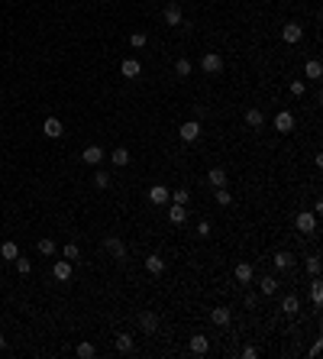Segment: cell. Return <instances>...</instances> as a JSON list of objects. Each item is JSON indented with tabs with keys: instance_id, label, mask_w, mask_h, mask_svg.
I'll return each mask as SVG.
<instances>
[{
	"instance_id": "1",
	"label": "cell",
	"mask_w": 323,
	"mask_h": 359,
	"mask_svg": "<svg viewBox=\"0 0 323 359\" xmlns=\"http://www.w3.org/2000/svg\"><path fill=\"white\" fill-rule=\"evenodd\" d=\"M200 71H207V75H216V71H223V55L207 52L204 58H200Z\"/></svg>"
},
{
	"instance_id": "2",
	"label": "cell",
	"mask_w": 323,
	"mask_h": 359,
	"mask_svg": "<svg viewBox=\"0 0 323 359\" xmlns=\"http://www.w3.org/2000/svg\"><path fill=\"white\" fill-rule=\"evenodd\" d=\"M275 130L278 133H291L294 130V113L291 110H278L275 113Z\"/></svg>"
},
{
	"instance_id": "3",
	"label": "cell",
	"mask_w": 323,
	"mask_h": 359,
	"mask_svg": "<svg viewBox=\"0 0 323 359\" xmlns=\"http://www.w3.org/2000/svg\"><path fill=\"white\" fill-rule=\"evenodd\" d=\"M294 223H297V230H300V233H314V230H317V214H310V211H300Z\"/></svg>"
},
{
	"instance_id": "4",
	"label": "cell",
	"mask_w": 323,
	"mask_h": 359,
	"mask_svg": "<svg viewBox=\"0 0 323 359\" xmlns=\"http://www.w3.org/2000/svg\"><path fill=\"white\" fill-rule=\"evenodd\" d=\"M168 223L171 226H185L188 223V207L185 204H171L168 207Z\"/></svg>"
},
{
	"instance_id": "5",
	"label": "cell",
	"mask_w": 323,
	"mask_h": 359,
	"mask_svg": "<svg viewBox=\"0 0 323 359\" xmlns=\"http://www.w3.org/2000/svg\"><path fill=\"white\" fill-rule=\"evenodd\" d=\"M178 133H181V139H185V142H194L200 136V120H188V123H181Z\"/></svg>"
},
{
	"instance_id": "6",
	"label": "cell",
	"mask_w": 323,
	"mask_h": 359,
	"mask_svg": "<svg viewBox=\"0 0 323 359\" xmlns=\"http://www.w3.org/2000/svg\"><path fill=\"white\" fill-rule=\"evenodd\" d=\"M104 156H107V152H104L100 146H87L84 152H81V162H84V165H100V162H104Z\"/></svg>"
},
{
	"instance_id": "7",
	"label": "cell",
	"mask_w": 323,
	"mask_h": 359,
	"mask_svg": "<svg viewBox=\"0 0 323 359\" xmlns=\"http://www.w3.org/2000/svg\"><path fill=\"white\" fill-rule=\"evenodd\" d=\"M42 130H46V136H49V139H58V136L65 133V126H62V120H55V117H49L46 123H42Z\"/></svg>"
},
{
	"instance_id": "8",
	"label": "cell",
	"mask_w": 323,
	"mask_h": 359,
	"mask_svg": "<svg viewBox=\"0 0 323 359\" xmlns=\"http://www.w3.org/2000/svg\"><path fill=\"white\" fill-rule=\"evenodd\" d=\"M149 201L159 204V207H162V204H168V188H165V185H152V188H149Z\"/></svg>"
},
{
	"instance_id": "9",
	"label": "cell",
	"mask_w": 323,
	"mask_h": 359,
	"mask_svg": "<svg viewBox=\"0 0 323 359\" xmlns=\"http://www.w3.org/2000/svg\"><path fill=\"white\" fill-rule=\"evenodd\" d=\"M139 71H142V65L136 58H123V65H120V75L123 78H139Z\"/></svg>"
},
{
	"instance_id": "10",
	"label": "cell",
	"mask_w": 323,
	"mask_h": 359,
	"mask_svg": "<svg viewBox=\"0 0 323 359\" xmlns=\"http://www.w3.org/2000/svg\"><path fill=\"white\" fill-rule=\"evenodd\" d=\"M104 246H107V249L113 252V256L120 259V262H123V259H126V246H123V243H120V240H116V236H107V240H104Z\"/></svg>"
},
{
	"instance_id": "11",
	"label": "cell",
	"mask_w": 323,
	"mask_h": 359,
	"mask_svg": "<svg viewBox=\"0 0 323 359\" xmlns=\"http://www.w3.org/2000/svg\"><path fill=\"white\" fill-rule=\"evenodd\" d=\"M181 20H185V16H181V7H178V3H168V7H165V23L181 26Z\"/></svg>"
},
{
	"instance_id": "12",
	"label": "cell",
	"mask_w": 323,
	"mask_h": 359,
	"mask_svg": "<svg viewBox=\"0 0 323 359\" xmlns=\"http://www.w3.org/2000/svg\"><path fill=\"white\" fill-rule=\"evenodd\" d=\"M52 275L58 281H68L71 278V262H68V259H58V262H55V269H52Z\"/></svg>"
},
{
	"instance_id": "13",
	"label": "cell",
	"mask_w": 323,
	"mask_h": 359,
	"mask_svg": "<svg viewBox=\"0 0 323 359\" xmlns=\"http://www.w3.org/2000/svg\"><path fill=\"white\" fill-rule=\"evenodd\" d=\"M210 350V340L204 333H197V336H191V353L194 356H204V353Z\"/></svg>"
},
{
	"instance_id": "14",
	"label": "cell",
	"mask_w": 323,
	"mask_h": 359,
	"mask_svg": "<svg viewBox=\"0 0 323 359\" xmlns=\"http://www.w3.org/2000/svg\"><path fill=\"white\" fill-rule=\"evenodd\" d=\"M300 36H304V29H300L297 23H288L285 29H281V39L285 42H300Z\"/></svg>"
},
{
	"instance_id": "15",
	"label": "cell",
	"mask_w": 323,
	"mask_h": 359,
	"mask_svg": "<svg viewBox=\"0 0 323 359\" xmlns=\"http://www.w3.org/2000/svg\"><path fill=\"white\" fill-rule=\"evenodd\" d=\"M207 185L226 188V168H210V172H207Z\"/></svg>"
},
{
	"instance_id": "16",
	"label": "cell",
	"mask_w": 323,
	"mask_h": 359,
	"mask_svg": "<svg viewBox=\"0 0 323 359\" xmlns=\"http://www.w3.org/2000/svg\"><path fill=\"white\" fill-rule=\"evenodd\" d=\"M139 327L146 330V333H155V330H159V317H155L152 311H146L142 317H139Z\"/></svg>"
},
{
	"instance_id": "17",
	"label": "cell",
	"mask_w": 323,
	"mask_h": 359,
	"mask_svg": "<svg viewBox=\"0 0 323 359\" xmlns=\"http://www.w3.org/2000/svg\"><path fill=\"white\" fill-rule=\"evenodd\" d=\"M275 269H278V272L294 269V256H291V252H275Z\"/></svg>"
},
{
	"instance_id": "18",
	"label": "cell",
	"mask_w": 323,
	"mask_h": 359,
	"mask_svg": "<svg viewBox=\"0 0 323 359\" xmlns=\"http://www.w3.org/2000/svg\"><path fill=\"white\" fill-rule=\"evenodd\" d=\"M146 269H149V275H162V272H165V259H162V256H149L146 259Z\"/></svg>"
},
{
	"instance_id": "19",
	"label": "cell",
	"mask_w": 323,
	"mask_h": 359,
	"mask_svg": "<svg viewBox=\"0 0 323 359\" xmlns=\"http://www.w3.org/2000/svg\"><path fill=\"white\" fill-rule=\"evenodd\" d=\"M246 123L252 126V130H259V126L265 123V117H262V110H259V107H249V110H246Z\"/></svg>"
},
{
	"instance_id": "20",
	"label": "cell",
	"mask_w": 323,
	"mask_h": 359,
	"mask_svg": "<svg viewBox=\"0 0 323 359\" xmlns=\"http://www.w3.org/2000/svg\"><path fill=\"white\" fill-rule=\"evenodd\" d=\"M110 162H113L116 168H123V165H130V152H126L123 146H120V149H113V152H110Z\"/></svg>"
},
{
	"instance_id": "21",
	"label": "cell",
	"mask_w": 323,
	"mask_h": 359,
	"mask_svg": "<svg viewBox=\"0 0 323 359\" xmlns=\"http://www.w3.org/2000/svg\"><path fill=\"white\" fill-rule=\"evenodd\" d=\"M210 320H214L216 327H226V324H230V311H226V307H214V311H210Z\"/></svg>"
},
{
	"instance_id": "22",
	"label": "cell",
	"mask_w": 323,
	"mask_h": 359,
	"mask_svg": "<svg viewBox=\"0 0 323 359\" xmlns=\"http://www.w3.org/2000/svg\"><path fill=\"white\" fill-rule=\"evenodd\" d=\"M168 201L171 204H188L191 201V191L188 188H175V191H168Z\"/></svg>"
},
{
	"instance_id": "23",
	"label": "cell",
	"mask_w": 323,
	"mask_h": 359,
	"mask_svg": "<svg viewBox=\"0 0 323 359\" xmlns=\"http://www.w3.org/2000/svg\"><path fill=\"white\" fill-rule=\"evenodd\" d=\"M236 281H242V285L252 281V266H249V262H239L236 266Z\"/></svg>"
},
{
	"instance_id": "24",
	"label": "cell",
	"mask_w": 323,
	"mask_h": 359,
	"mask_svg": "<svg viewBox=\"0 0 323 359\" xmlns=\"http://www.w3.org/2000/svg\"><path fill=\"white\" fill-rule=\"evenodd\" d=\"M281 311H285L288 317H294V314L300 311V301H297V298H294V295H288L285 301H281Z\"/></svg>"
},
{
	"instance_id": "25",
	"label": "cell",
	"mask_w": 323,
	"mask_h": 359,
	"mask_svg": "<svg viewBox=\"0 0 323 359\" xmlns=\"http://www.w3.org/2000/svg\"><path fill=\"white\" fill-rule=\"evenodd\" d=\"M113 346H116L120 353H133V336H130V333H120V336L113 340Z\"/></svg>"
},
{
	"instance_id": "26",
	"label": "cell",
	"mask_w": 323,
	"mask_h": 359,
	"mask_svg": "<svg viewBox=\"0 0 323 359\" xmlns=\"http://www.w3.org/2000/svg\"><path fill=\"white\" fill-rule=\"evenodd\" d=\"M0 256H3V259H10V262H13V259L16 256H20V246H16V243H3V246H0Z\"/></svg>"
},
{
	"instance_id": "27",
	"label": "cell",
	"mask_w": 323,
	"mask_h": 359,
	"mask_svg": "<svg viewBox=\"0 0 323 359\" xmlns=\"http://www.w3.org/2000/svg\"><path fill=\"white\" fill-rule=\"evenodd\" d=\"M191 71H194V65L188 62V58H178V62H175V75H178V78H188Z\"/></svg>"
},
{
	"instance_id": "28",
	"label": "cell",
	"mask_w": 323,
	"mask_h": 359,
	"mask_svg": "<svg viewBox=\"0 0 323 359\" xmlns=\"http://www.w3.org/2000/svg\"><path fill=\"white\" fill-rule=\"evenodd\" d=\"M304 75H307V78H320V75H323V65L317 62V58H310V62L304 65Z\"/></svg>"
},
{
	"instance_id": "29",
	"label": "cell",
	"mask_w": 323,
	"mask_h": 359,
	"mask_svg": "<svg viewBox=\"0 0 323 359\" xmlns=\"http://www.w3.org/2000/svg\"><path fill=\"white\" fill-rule=\"evenodd\" d=\"M259 288H262V295H275V291H278V281L271 278V275H265V278L259 281Z\"/></svg>"
},
{
	"instance_id": "30",
	"label": "cell",
	"mask_w": 323,
	"mask_h": 359,
	"mask_svg": "<svg viewBox=\"0 0 323 359\" xmlns=\"http://www.w3.org/2000/svg\"><path fill=\"white\" fill-rule=\"evenodd\" d=\"M13 262H16V272H20V275H29V272H32V262H29V259H23V256H16Z\"/></svg>"
},
{
	"instance_id": "31",
	"label": "cell",
	"mask_w": 323,
	"mask_h": 359,
	"mask_svg": "<svg viewBox=\"0 0 323 359\" xmlns=\"http://www.w3.org/2000/svg\"><path fill=\"white\" fill-rule=\"evenodd\" d=\"M62 256L68 259V262H75V259L81 256V249H78V243H68V246H65V249H62Z\"/></svg>"
},
{
	"instance_id": "32",
	"label": "cell",
	"mask_w": 323,
	"mask_h": 359,
	"mask_svg": "<svg viewBox=\"0 0 323 359\" xmlns=\"http://www.w3.org/2000/svg\"><path fill=\"white\" fill-rule=\"evenodd\" d=\"M146 42H149V36H146V32H133V36H130V46H133V49H142Z\"/></svg>"
},
{
	"instance_id": "33",
	"label": "cell",
	"mask_w": 323,
	"mask_h": 359,
	"mask_svg": "<svg viewBox=\"0 0 323 359\" xmlns=\"http://www.w3.org/2000/svg\"><path fill=\"white\" fill-rule=\"evenodd\" d=\"M230 191H226V188H216V204H220V207H230Z\"/></svg>"
},
{
	"instance_id": "34",
	"label": "cell",
	"mask_w": 323,
	"mask_h": 359,
	"mask_svg": "<svg viewBox=\"0 0 323 359\" xmlns=\"http://www.w3.org/2000/svg\"><path fill=\"white\" fill-rule=\"evenodd\" d=\"M39 252H42V256H55V243L52 240H39Z\"/></svg>"
},
{
	"instance_id": "35",
	"label": "cell",
	"mask_w": 323,
	"mask_h": 359,
	"mask_svg": "<svg viewBox=\"0 0 323 359\" xmlns=\"http://www.w3.org/2000/svg\"><path fill=\"white\" fill-rule=\"evenodd\" d=\"M310 298H314V304H320V301H323V285H320V281L310 285Z\"/></svg>"
},
{
	"instance_id": "36",
	"label": "cell",
	"mask_w": 323,
	"mask_h": 359,
	"mask_svg": "<svg viewBox=\"0 0 323 359\" xmlns=\"http://www.w3.org/2000/svg\"><path fill=\"white\" fill-rule=\"evenodd\" d=\"M75 353H78V356H81V359H91V356H94V353H97V350H94L91 343H81V346H78Z\"/></svg>"
},
{
	"instance_id": "37",
	"label": "cell",
	"mask_w": 323,
	"mask_h": 359,
	"mask_svg": "<svg viewBox=\"0 0 323 359\" xmlns=\"http://www.w3.org/2000/svg\"><path fill=\"white\" fill-rule=\"evenodd\" d=\"M110 185V175L107 172H97V175H94V188H107Z\"/></svg>"
},
{
	"instance_id": "38",
	"label": "cell",
	"mask_w": 323,
	"mask_h": 359,
	"mask_svg": "<svg viewBox=\"0 0 323 359\" xmlns=\"http://www.w3.org/2000/svg\"><path fill=\"white\" fill-rule=\"evenodd\" d=\"M307 272H310V275H320V259H317V256L307 259Z\"/></svg>"
},
{
	"instance_id": "39",
	"label": "cell",
	"mask_w": 323,
	"mask_h": 359,
	"mask_svg": "<svg viewBox=\"0 0 323 359\" xmlns=\"http://www.w3.org/2000/svg\"><path fill=\"white\" fill-rule=\"evenodd\" d=\"M291 94L300 97V94H304V81H291Z\"/></svg>"
},
{
	"instance_id": "40",
	"label": "cell",
	"mask_w": 323,
	"mask_h": 359,
	"mask_svg": "<svg viewBox=\"0 0 323 359\" xmlns=\"http://www.w3.org/2000/svg\"><path fill=\"white\" fill-rule=\"evenodd\" d=\"M197 233L200 236H210V223H207V220H200V223H197Z\"/></svg>"
},
{
	"instance_id": "41",
	"label": "cell",
	"mask_w": 323,
	"mask_h": 359,
	"mask_svg": "<svg viewBox=\"0 0 323 359\" xmlns=\"http://www.w3.org/2000/svg\"><path fill=\"white\" fill-rule=\"evenodd\" d=\"M242 356H246V359H255V356H259V350H255V346H246V350H242Z\"/></svg>"
},
{
	"instance_id": "42",
	"label": "cell",
	"mask_w": 323,
	"mask_h": 359,
	"mask_svg": "<svg viewBox=\"0 0 323 359\" xmlns=\"http://www.w3.org/2000/svg\"><path fill=\"white\" fill-rule=\"evenodd\" d=\"M3 346H7V336H3V333H0V350H3Z\"/></svg>"
}]
</instances>
